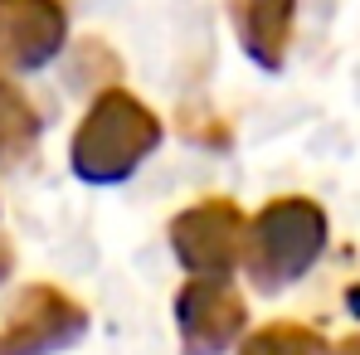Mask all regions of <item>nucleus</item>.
<instances>
[{"instance_id":"f257e3e1","label":"nucleus","mask_w":360,"mask_h":355,"mask_svg":"<svg viewBox=\"0 0 360 355\" xmlns=\"http://www.w3.org/2000/svg\"><path fill=\"white\" fill-rule=\"evenodd\" d=\"M161 146V117L127 88H103L73 131V176L88 185H122Z\"/></svg>"},{"instance_id":"f03ea898","label":"nucleus","mask_w":360,"mask_h":355,"mask_svg":"<svg viewBox=\"0 0 360 355\" xmlns=\"http://www.w3.org/2000/svg\"><path fill=\"white\" fill-rule=\"evenodd\" d=\"M321 253H326V209L307 195H283L253 214L248 243H243V268H248L253 288L278 292L307 278Z\"/></svg>"},{"instance_id":"7ed1b4c3","label":"nucleus","mask_w":360,"mask_h":355,"mask_svg":"<svg viewBox=\"0 0 360 355\" xmlns=\"http://www.w3.org/2000/svg\"><path fill=\"white\" fill-rule=\"evenodd\" d=\"M166 234H171V253L180 258V268L190 278L229 283L243 258V243H248V219L234 200L210 195V200L180 209Z\"/></svg>"},{"instance_id":"20e7f679","label":"nucleus","mask_w":360,"mask_h":355,"mask_svg":"<svg viewBox=\"0 0 360 355\" xmlns=\"http://www.w3.org/2000/svg\"><path fill=\"white\" fill-rule=\"evenodd\" d=\"M248 326V306L234 283L190 278L176 292V331L185 355H224L234 351L239 331Z\"/></svg>"},{"instance_id":"39448f33","label":"nucleus","mask_w":360,"mask_h":355,"mask_svg":"<svg viewBox=\"0 0 360 355\" xmlns=\"http://www.w3.org/2000/svg\"><path fill=\"white\" fill-rule=\"evenodd\" d=\"M88 331V311L59 288H25L5 331L0 355H54Z\"/></svg>"},{"instance_id":"423d86ee","label":"nucleus","mask_w":360,"mask_h":355,"mask_svg":"<svg viewBox=\"0 0 360 355\" xmlns=\"http://www.w3.org/2000/svg\"><path fill=\"white\" fill-rule=\"evenodd\" d=\"M68 39L63 0H0V63L5 68H44Z\"/></svg>"},{"instance_id":"0eeeda50","label":"nucleus","mask_w":360,"mask_h":355,"mask_svg":"<svg viewBox=\"0 0 360 355\" xmlns=\"http://www.w3.org/2000/svg\"><path fill=\"white\" fill-rule=\"evenodd\" d=\"M292 20H297V0H229V25L239 34V49L263 73H278L288 63Z\"/></svg>"},{"instance_id":"6e6552de","label":"nucleus","mask_w":360,"mask_h":355,"mask_svg":"<svg viewBox=\"0 0 360 355\" xmlns=\"http://www.w3.org/2000/svg\"><path fill=\"white\" fill-rule=\"evenodd\" d=\"M34 136H39V117H34V108L0 78V166H10V161H20L30 146H34Z\"/></svg>"},{"instance_id":"1a4fd4ad","label":"nucleus","mask_w":360,"mask_h":355,"mask_svg":"<svg viewBox=\"0 0 360 355\" xmlns=\"http://www.w3.org/2000/svg\"><path fill=\"white\" fill-rule=\"evenodd\" d=\"M321 351H326L321 336L302 321H268L239 346V355H321Z\"/></svg>"},{"instance_id":"9d476101","label":"nucleus","mask_w":360,"mask_h":355,"mask_svg":"<svg viewBox=\"0 0 360 355\" xmlns=\"http://www.w3.org/2000/svg\"><path fill=\"white\" fill-rule=\"evenodd\" d=\"M331 355H360V336H346L341 346H331Z\"/></svg>"},{"instance_id":"9b49d317","label":"nucleus","mask_w":360,"mask_h":355,"mask_svg":"<svg viewBox=\"0 0 360 355\" xmlns=\"http://www.w3.org/2000/svg\"><path fill=\"white\" fill-rule=\"evenodd\" d=\"M5 273H10V248L0 243V283H5Z\"/></svg>"}]
</instances>
